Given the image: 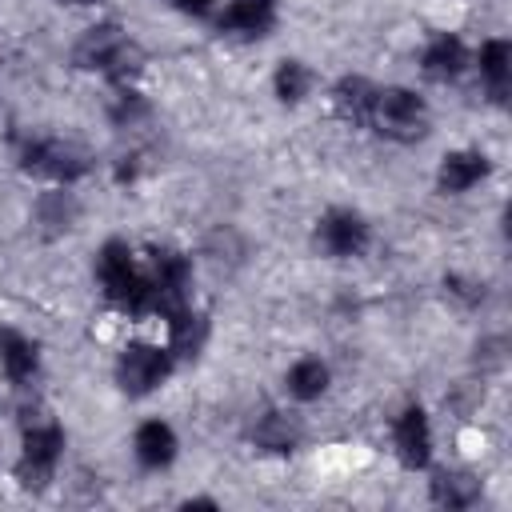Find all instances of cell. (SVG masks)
<instances>
[{
    "label": "cell",
    "instance_id": "obj_15",
    "mask_svg": "<svg viewBox=\"0 0 512 512\" xmlns=\"http://www.w3.org/2000/svg\"><path fill=\"white\" fill-rule=\"evenodd\" d=\"M0 376L12 388H32L40 376V344L16 324H0Z\"/></svg>",
    "mask_w": 512,
    "mask_h": 512
},
{
    "label": "cell",
    "instance_id": "obj_1",
    "mask_svg": "<svg viewBox=\"0 0 512 512\" xmlns=\"http://www.w3.org/2000/svg\"><path fill=\"white\" fill-rule=\"evenodd\" d=\"M92 276H96V288H100V296H104V304L112 312H120L128 320H156V312H152V288H148V272H144V256L124 236H108L96 248Z\"/></svg>",
    "mask_w": 512,
    "mask_h": 512
},
{
    "label": "cell",
    "instance_id": "obj_3",
    "mask_svg": "<svg viewBox=\"0 0 512 512\" xmlns=\"http://www.w3.org/2000/svg\"><path fill=\"white\" fill-rule=\"evenodd\" d=\"M16 168L48 188H72L92 172L88 152L56 132H24L16 140Z\"/></svg>",
    "mask_w": 512,
    "mask_h": 512
},
{
    "label": "cell",
    "instance_id": "obj_2",
    "mask_svg": "<svg viewBox=\"0 0 512 512\" xmlns=\"http://www.w3.org/2000/svg\"><path fill=\"white\" fill-rule=\"evenodd\" d=\"M72 64L88 76H100L104 84H128V80H136L144 52L120 20H96L76 36Z\"/></svg>",
    "mask_w": 512,
    "mask_h": 512
},
{
    "label": "cell",
    "instance_id": "obj_22",
    "mask_svg": "<svg viewBox=\"0 0 512 512\" xmlns=\"http://www.w3.org/2000/svg\"><path fill=\"white\" fill-rule=\"evenodd\" d=\"M152 116V104H148V96L136 88V80H128V84H108V120L116 124V128H136V124H144Z\"/></svg>",
    "mask_w": 512,
    "mask_h": 512
},
{
    "label": "cell",
    "instance_id": "obj_20",
    "mask_svg": "<svg viewBox=\"0 0 512 512\" xmlns=\"http://www.w3.org/2000/svg\"><path fill=\"white\" fill-rule=\"evenodd\" d=\"M164 328H168V348L176 352V360H180V356H200L204 344H208V336H212L208 312H200L196 304L172 312V316L164 320Z\"/></svg>",
    "mask_w": 512,
    "mask_h": 512
},
{
    "label": "cell",
    "instance_id": "obj_7",
    "mask_svg": "<svg viewBox=\"0 0 512 512\" xmlns=\"http://www.w3.org/2000/svg\"><path fill=\"white\" fill-rule=\"evenodd\" d=\"M172 372H176V352L156 340H128L112 364V380L128 400H144L160 392L172 380Z\"/></svg>",
    "mask_w": 512,
    "mask_h": 512
},
{
    "label": "cell",
    "instance_id": "obj_24",
    "mask_svg": "<svg viewBox=\"0 0 512 512\" xmlns=\"http://www.w3.org/2000/svg\"><path fill=\"white\" fill-rule=\"evenodd\" d=\"M168 8H176L180 16H212L220 0H164Z\"/></svg>",
    "mask_w": 512,
    "mask_h": 512
},
{
    "label": "cell",
    "instance_id": "obj_13",
    "mask_svg": "<svg viewBox=\"0 0 512 512\" xmlns=\"http://www.w3.org/2000/svg\"><path fill=\"white\" fill-rule=\"evenodd\" d=\"M180 456V436L164 416H148L132 428V460L144 472H168Z\"/></svg>",
    "mask_w": 512,
    "mask_h": 512
},
{
    "label": "cell",
    "instance_id": "obj_14",
    "mask_svg": "<svg viewBox=\"0 0 512 512\" xmlns=\"http://www.w3.org/2000/svg\"><path fill=\"white\" fill-rule=\"evenodd\" d=\"M468 72H476V80H480V88H484V96L492 104H504L508 88H512V44L504 36L480 40V48L472 52V68Z\"/></svg>",
    "mask_w": 512,
    "mask_h": 512
},
{
    "label": "cell",
    "instance_id": "obj_25",
    "mask_svg": "<svg viewBox=\"0 0 512 512\" xmlns=\"http://www.w3.org/2000/svg\"><path fill=\"white\" fill-rule=\"evenodd\" d=\"M56 4H64V8H92V4H100V0H56Z\"/></svg>",
    "mask_w": 512,
    "mask_h": 512
},
{
    "label": "cell",
    "instance_id": "obj_6",
    "mask_svg": "<svg viewBox=\"0 0 512 512\" xmlns=\"http://www.w3.org/2000/svg\"><path fill=\"white\" fill-rule=\"evenodd\" d=\"M144 256V272H148V288H152V312L156 320H168L172 312L192 304V256L176 244H148L140 248Z\"/></svg>",
    "mask_w": 512,
    "mask_h": 512
},
{
    "label": "cell",
    "instance_id": "obj_21",
    "mask_svg": "<svg viewBox=\"0 0 512 512\" xmlns=\"http://www.w3.org/2000/svg\"><path fill=\"white\" fill-rule=\"evenodd\" d=\"M428 492H432V504H440V508H472V504H480L484 480H476L464 468H440V472H432Z\"/></svg>",
    "mask_w": 512,
    "mask_h": 512
},
{
    "label": "cell",
    "instance_id": "obj_16",
    "mask_svg": "<svg viewBox=\"0 0 512 512\" xmlns=\"http://www.w3.org/2000/svg\"><path fill=\"white\" fill-rule=\"evenodd\" d=\"M328 388H332V364L316 352H304L284 368V396L292 404H316L320 396H328Z\"/></svg>",
    "mask_w": 512,
    "mask_h": 512
},
{
    "label": "cell",
    "instance_id": "obj_9",
    "mask_svg": "<svg viewBox=\"0 0 512 512\" xmlns=\"http://www.w3.org/2000/svg\"><path fill=\"white\" fill-rule=\"evenodd\" d=\"M388 436H392V456L400 460V468H408V472L432 468L436 436H432V416L420 400H408L396 408V416L388 420Z\"/></svg>",
    "mask_w": 512,
    "mask_h": 512
},
{
    "label": "cell",
    "instance_id": "obj_12",
    "mask_svg": "<svg viewBox=\"0 0 512 512\" xmlns=\"http://www.w3.org/2000/svg\"><path fill=\"white\" fill-rule=\"evenodd\" d=\"M492 176V160L480 148H452L436 164V192L440 196H468Z\"/></svg>",
    "mask_w": 512,
    "mask_h": 512
},
{
    "label": "cell",
    "instance_id": "obj_17",
    "mask_svg": "<svg viewBox=\"0 0 512 512\" xmlns=\"http://www.w3.org/2000/svg\"><path fill=\"white\" fill-rule=\"evenodd\" d=\"M252 444L256 452H268V456H292L300 448V420L284 408H264L256 420H252Z\"/></svg>",
    "mask_w": 512,
    "mask_h": 512
},
{
    "label": "cell",
    "instance_id": "obj_5",
    "mask_svg": "<svg viewBox=\"0 0 512 512\" xmlns=\"http://www.w3.org/2000/svg\"><path fill=\"white\" fill-rule=\"evenodd\" d=\"M64 448H68V432L56 416L36 412L20 424V448H16V484L20 488H48L64 464Z\"/></svg>",
    "mask_w": 512,
    "mask_h": 512
},
{
    "label": "cell",
    "instance_id": "obj_19",
    "mask_svg": "<svg viewBox=\"0 0 512 512\" xmlns=\"http://www.w3.org/2000/svg\"><path fill=\"white\" fill-rule=\"evenodd\" d=\"M312 92H316V68L308 60H300V56L276 60V68H272V96H276V104L300 108Z\"/></svg>",
    "mask_w": 512,
    "mask_h": 512
},
{
    "label": "cell",
    "instance_id": "obj_4",
    "mask_svg": "<svg viewBox=\"0 0 512 512\" xmlns=\"http://www.w3.org/2000/svg\"><path fill=\"white\" fill-rule=\"evenodd\" d=\"M364 128L388 144H420L432 132V108L428 100L408 84H376L372 108Z\"/></svg>",
    "mask_w": 512,
    "mask_h": 512
},
{
    "label": "cell",
    "instance_id": "obj_8",
    "mask_svg": "<svg viewBox=\"0 0 512 512\" xmlns=\"http://www.w3.org/2000/svg\"><path fill=\"white\" fill-rule=\"evenodd\" d=\"M312 244L324 260H360L372 248V224L360 208L336 204L316 216L312 224Z\"/></svg>",
    "mask_w": 512,
    "mask_h": 512
},
{
    "label": "cell",
    "instance_id": "obj_11",
    "mask_svg": "<svg viewBox=\"0 0 512 512\" xmlns=\"http://www.w3.org/2000/svg\"><path fill=\"white\" fill-rule=\"evenodd\" d=\"M472 68V48L464 44L460 32H432L420 48V76L432 84H456L464 72Z\"/></svg>",
    "mask_w": 512,
    "mask_h": 512
},
{
    "label": "cell",
    "instance_id": "obj_23",
    "mask_svg": "<svg viewBox=\"0 0 512 512\" xmlns=\"http://www.w3.org/2000/svg\"><path fill=\"white\" fill-rule=\"evenodd\" d=\"M444 288H448V296H456L464 308H476L480 300H484V284H476L472 276H444Z\"/></svg>",
    "mask_w": 512,
    "mask_h": 512
},
{
    "label": "cell",
    "instance_id": "obj_10",
    "mask_svg": "<svg viewBox=\"0 0 512 512\" xmlns=\"http://www.w3.org/2000/svg\"><path fill=\"white\" fill-rule=\"evenodd\" d=\"M212 24L232 40H264L280 24V0H220Z\"/></svg>",
    "mask_w": 512,
    "mask_h": 512
},
{
    "label": "cell",
    "instance_id": "obj_18",
    "mask_svg": "<svg viewBox=\"0 0 512 512\" xmlns=\"http://www.w3.org/2000/svg\"><path fill=\"white\" fill-rule=\"evenodd\" d=\"M372 96H376V80L360 76V72H348L332 84L328 92V104H332V116L348 128H364L368 120V108H372Z\"/></svg>",
    "mask_w": 512,
    "mask_h": 512
}]
</instances>
